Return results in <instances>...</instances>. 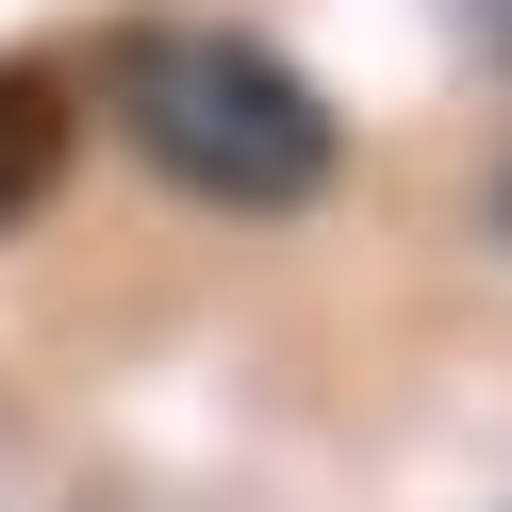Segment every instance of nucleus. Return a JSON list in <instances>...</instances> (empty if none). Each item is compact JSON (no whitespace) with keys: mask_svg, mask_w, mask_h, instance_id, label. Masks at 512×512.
Wrapping results in <instances>:
<instances>
[{"mask_svg":"<svg viewBox=\"0 0 512 512\" xmlns=\"http://www.w3.org/2000/svg\"><path fill=\"white\" fill-rule=\"evenodd\" d=\"M100 116H116V149H133L166 199H199V215H298V199H331V166H347L331 100H314L265 34H232V17H133V34L100 50Z\"/></svg>","mask_w":512,"mask_h":512,"instance_id":"obj_1","label":"nucleus"},{"mask_svg":"<svg viewBox=\"0 0 512 512\" xmlns=\"http://www.w3.org/2000/svg\"><path fill=\"white\" fill-rule=\"evenodd\" d=\"M67 166H83V100L50 67H0V232H34L67 199Z\"/></svg>","mask_w":512,"mask_h":512,"instance_id":"obj_2","label":"nucleus"},{"mask_svg":"<svg viewBox=\"0 0 512 512\" xmlns=\"http://www.w3.org/2000/svg\"><path fill=\"white\" fill-rule=\"evenodd\" d=\"M496 232H512V182H496Z\"/></svg>","mask_w":512,"mask_h":512,"instance_id":"obj_3","label":"nucleus"}]
</instances>
